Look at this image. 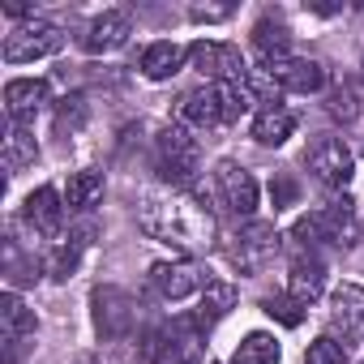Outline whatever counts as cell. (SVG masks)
I'll return each instance as SVG.
<instances>
[{
  "instance_id": "obj_1",
  "label": "cell",
  "mask_w": 364,
  "mask_h": 364,
  "mask_svg": "<svg viewBox=\"0 0 364 364\" xmlns=\"http://www.w3.org/2000/svg\"><path fill=\"white\" fill-rule=\"evenodd\" d=\"M137 223L150 240L176 245L185 253H206L215 245V215L206 210L202 198H189L180 189L146 193L141 206H137Z\"/></svg>"
},
{
  "instance_id": "obj_2",
  "label": "cell",
  "mask_w": 364,
  "mask_h": 364,
  "mask_svg": "<svg viewBox=\"0 0 364 364\" xmlns=\"http://www.w3.org/2000/svg\"><path fill=\"white\" fill-rule=\"evenodd\" d=\"M154 159H159V176L171 189H193L198 167H202V150H198V137L185 124H171V129L159 133Z\"/></svg>"
},
{
  "instance_id": "obj_3",
  "label": "cell",
  "mask_w": 364,
  "mask_h": 364,
  "mask_svg": "<svg viewBox=\"0 0 364 364\" xmlns=\"http://www.w3.org/2000/svg\"><path fill=\"white\" fill-rule=\"evenodd\" d=\"M291 240L300 245H355V202L351 198H334L330 206L304 215L296 228H291Z\"/></svg>"
},
{
  "instance_id": "obj_4",
  "label": "cell",
  "mask_w": 364,
  "mask_h": 364,
  "mask_svg": "<svg viewBox=\"0 0 364 364\" xmlns=\"http://www.w3.org/2000/svg\"><path fill=\"white\" fill-rule=\"evenodd\" d=\"M65 43V31L48 18H26L18 22L9 35H5V60L9 65H26V60H39V56H52L60 52Z\"/></svg>"
},
{
  "instance_id": "obj_5",
  "label": "cell",
  "mask_w": 364,
  "mask_h": 364,
  "mask_svg": "<svg viewBox=\"0 0 364 364\" xmlns=\"http://www.w3.org/2000/svg\"><path fill=\"white\" fill-rule=\"evenodd\" d=\"M189 65H193L202 77H215L219 86L249 77L240 48H236V43H219V39H198V43L189 48Z\"/></svg>"
},
{
  "instance_id": "obj_6",
  "label": "cell",
  "mask_w": 364,
  "mask_h": 364,
  "mask_svg": "<svg viewBox=\"0 0 364 364\" xmlns=\"http://www.w3.org/2000/svg\"><path fill=\"white\" fill-rule=\"evenodd\" d=\"M262 73L270 82H279V90H296V95H317L326 86V69L317 60L279 52V56H262Z\"/></svg>"
},
{
  "instance_id": "obj_7",
  "label": "cell",
  "mask_w": 364,
  "mask_h": 364,
  "mask_svg": "<svg viewBox=\"0 0 364 364\" xmlns=\"http://www.w3.org/2000/svg\"><path fill=\"white\" fill-rule=\"evenodd\" d=\"M304 163H309L313 180H317V185H326V189H343L347 180H351V167H355L351 150H347L338 137H317V141L309 146Z\"/></svg>"
},
{
  "instance_id": "obj_8",
  "label": "cell",
  "mask_w": 364,
  "mask_h": 364,
  "mask_svg": "<svg viewBox=\"0 0 364 364\" xmlns=\"http://www.w3.org/2000/svg\"><path fill=\"white\" fill-rule=\"evenodd\" d=\"M274 253H279V232H274V223H262V219L245 223V228L232 236V249H228V257H232L240 270H262Z\"/></svg>"
},
{
  "instance_id": "obj_9",
  "label": "cell",
  "mask_w": 364,
  "mask_h": 364,
  "mask_svg": "<svg viewBox=\"0 0 364 364\" xmlns=\"http://www.w3.org/2000/svg\"><path fill=\"white\" fill-rule=\"evenodd\" d=\"M215 189H219V198H223V206L232 210V215H253L257 210V180H253V171L249 167H240L236 159H223L219 167H215Z\"/></svg>"
},
{
  "instance_id": "obj_10",
  "label": "cell",
  "mask_w": 364,
  "mask_h": 364,
  "mask_svg": "<svg viewBox=\"0 0 364 364\" xmlns=\"http://www.w3.org/2000/svg\"><path fill=\"white\" fill-rule=\"evenodd\" d=\"M150 283L159 287L163 300H185L193 291H206L215 279L198 262H159V266H150Z\"/></svg>"
},
{
  "instance_id": "obj_11",
  "label": "cell",
  "mask_w": 364,
  "mask_h": 364,
  "mask_svg": "<svg viewBox=\"0 0 364 364\" xmlns=\"http://www.w3.org/2000/svg\"><path fill=\"white\" fill-rule=\"evenodd\" d=\"M330 338H343V347H364V287H338L330 300Z\"/></svg>"
},
{
  "instance_id": "obj_12",
  "label": "cell",
  "mask_w": 364,
  "mask_h": 364,
  "mask_svg": "<svg viewBox=\"0 0 364 364\" xmlns=\"http://www.w3.org/2000/svg\"><path fill=\"white\" fill-rule=\"evenodd\" d=\"M202 360V326L198 321H176L159 334L150 364H198Z\"/></svg>"
},
{
  "instance_id": "obj_13",
  "label": "cell",
  "mask_w": 364,
  "mask_h": 364,
  "mask_svg": "<svg viewBox=\"0 0 364 364\" xmlns=\"http://www.w3.org/2000/svg\"><path fill=\"white\" fill-rule=\"evenodd\" d=\"M129 35H133V22H129V14H120V9H107V14H99L86 31H82V48L90 52V56H107V52H116V48H124L129 43Z\"/></svg>"
},
{
  "instance_id": "obj_14",
  "label": "cell",
  "mask_w": 364,
  "mask_h": 364,
  "mask_svg": "<svg viewBox=\"0 0 364 364\" xmlns=\"http://www.w3.org/2000/svg\"><path fill=\"white\" fill-rule=\"evenodd\" d=\"M48 82L43 77H18V82H9L5 86V112H9V120L14 124H26V120H35L43 107H48Z\"/></svg>"
},
{
  "instance_id": "obj_15",
  "label": "cell",
  "mask_w": 364,
  "mask_h": 364,
  "mask_svg": "<svg viewBox=\"0 0 364 364\" xmlns=\"http://www.w3.org/2000/svg\"><path fill=\"white\" fill-rule=\"evenodd\" d=\"M22 215H26V223H31L39 236H60V228H65V198H60L52 185H43V189H35V193L26 198Z\"/></svg>"
},
{
  "instance_id": "obj_16",
  "label": "cell",
  "mask_w": 364,
  "mask_h": 364,
  "mask_svg": "<svg viewBox=\"0 0 364 364\" xmlns=\"http://www.w3.org/2000/svg\"><path fill=\"white\" fill-rule=\"evenodd\" d=\"M0 330H5V347H9L5 364H14V360H18L22 338H26V334H35V309H26L14 291H5V296H0Z\"/></svg>"
},
{
  "instance_id": "obj_17",
  "label": "cell",
  "mask_w": 364,
  "mask_h": 364,
  "mask_svg": "<svg viewBox=\"0 0 364 364\" xmlns=\"http://www.w3.org/2000/svg\"><path fill=\"white\" fill-rule=\"evenodd\" d=\"M326 291V266L317 262V257H296L291 262V274H287V296L300 304V309H309V304H317V296Z\"/></svg>"
},
{
  "instance_id": "obj_18",
  "label": "cell",
  "mask_w": 364,
  "mask_h": 364,
  "mask_svg": "<svg viewBox=\"0 0 364 364\" xmlns=\"http://www.w3.org/2000/svg\"><path fill=\"white\" fill-rule=\"evenodd\" d=\"M180 120H185V124H198V129H215V124H223L219 86H206V90H189L185 99H180Z\"/></svg>"
},
{
  "instance_id": "obj_19",
  "label": "cell",
  "mask_w": 364,
  "mask_h": 364,
  "mask_svg": "<svg viewBox=\"0 0 364 364\" xmlns=\"http://www.w3.org/2000/svg\"><path fill=\"white\" fill-rule=\"evenodd\" d=\"M189 60V48H180V43H150L146 52H141V73L150 77V82H167L171 73H180V65Z\"/></svg>"
},
{
  "instance_id": "obj_20",
  "label": "cell",
  "mask_w": 364,
  "mask_h": 364,
  "mask_svg": "<svg viewBox=\"0 0 364 364\" xmlns=\"http://www.w3.org/2000/svg\"><path fill=\"white\" fill-rule=\"evenodd\" d=\"M296 133V112L291 107H262L253 120V141L262 146H283Z\"/></svg>"
},
{
  "instance_id": "obj_21",
  "label": "cell",
  "mask_w": 364,
  "mask_h": 364,
  "mask_svg": "<svg viewBox=\"0 0 364 364\" xmlns=\"http://www.w3.org/2000/svg\"><path fill=\"white\" fill-rule=\"evenodd\" d=\"M103 198V176L99 171H73L69 176V185H65V206L69 210H90L95 202Z\"/></svg>"
},
{
  "instance_id": "obj_22",
  "label": "cell",
  "mask_w": 364,
  "mask_h": 364,
  "mask_svg": "<svg viewBox=\"0 0 364 364\" xmlns=\"http://www.w3.org/2000/svg\"><path fill=\"white\" fill-rule=\"evenodd\" d=\"M283 351H279V338L266 334V330H253L245 334V343L236 347V364H279Z\"/></svg>"
},
{
  "instance_id": "obj_23",
  "label": "cell",
  "mask_w": 364,
  "mask_h": 364,
  "mask_svg": "<svg viewBox=\"0 0 364 364\" xmlns=\"http://www.w3.org/2000/svg\"><path fill=\"white\" fill-rule=\"evenodd\" d=\"M232 304H236V287L232 283H223V279H215L206 291H202V309H198V326H210V321H219V317H228L232 313Z\"/></svg>"
},
{
  "instance_id": "obj_24",
  "label": "cell",
  "mask_w": 364,
  "mask_h": 364,
  "mask_svg": "<svg viewBox=\"0 0 364 364\" xmlns=\"http://www.w3.org/2000/svg\"><path fill=\"white\" fill-rule=\"evenodd\" d=\"M35 159H39L35 137H31L22 124H9V133H5V167H9V171H22V167H31Z\"/></svg>"
},
{
  "instance_id": "obj_25",
  "label": "cell",
  "mask_w": 364,
  "mask_h": 364,
  "mask_svg": "<svg viewBox=\"0 0 364 364\" xmlns=\"http://www.w3.org/2000/svg\"><path fill=\"white\" fill-rule=\"evenodd\" d=\"M90 236H95V228H82V232L69 236V245H56V253H52V262H48V274H52V279H69L73 266H77V257H82V249L90 245Z\"/></svg>"
},
{
  "instance_id": "obj_26",
  "label": "cell",
  "mask_w": 364,
  "mask_h": 364,
  "mask_svg": "<svg viewBox=\"0 0 364 364\" xmlns=\"http://www.w3.org/2000/svg\"><path fill=\"white\" fill-rule=\"evenodd\" d=\"M219 103H223V124H236L245 112H253V90H249V82H228V86H219Z\"/></svg>"
},
{
  "instance_id": "obj_27",
  "label": "cell",
  "mask_w": 364,
  "mask_h": 364,
  "mask_svg": "<svg viewBox=\"0 0 364 364\" xmlns=\"http://www.w3.org/2000/svg\"><path fill=\"white\" fill-rule=\"evenodd\" d=\"M253 43H257V52L262 56H279V52H287V26H279V22H257L253 26Z\"/></svg>"
},
{
  "instance_id": "obj_28",
  "label": "cell",
  "mask_w": 364,
  "mask_h": 364,
  "mask_svg": "<svg viewBox=\"0 0 364 364\" xmlns=\"http://www.w3.org/2000/svg\"><path fill=\"white\" fill-rule=\"evenodd\" d=\"M304 364H351V355H347V347H343L338 338L321 334L317 343H309V355H304Z\"/></svg>"
},
{
  "instance_id": "obj_29",
  "label": "cell",
  "mask_w": 364,
  "mask_h": 364,
  "mask_svg": "<svg viewBox=\"0 0 364 364\" xmlns=\"http://www.w3.org/2000/svg\"><path fill=\"white\" fill-rule=\"evenodd\" d=\"M82 120H86V99H82V95H73V99H65V103H60V112H56V133H77V129H82Z\"/></svg>"
},
{
  "instance_id": "obj_30",
  "label": "cell",
  "mask_w": 364,
  "mask_h": 364,
  "mask_svg": "<svg viewBox=\"0 0 364 364\" xmlns=\"http://www.w3.org/2000/svg\"><path fill=\"white\" fill-rule=\"evenodd\" d=\"M266 313H270V317H279L283 326H300V304H296L291 296H279V300L270 296V300H266Z\"/></svg>"
},
{
  "instance_id": "obj_31",
  "label": "cell",
  "mask_w": 364,
  "mask_h": 364,
  "mask_svg": "<svg viewBox=\"0 0 364 364\" xmlns=\"http://www.w3.org/2000/svg\"><path fill=\"white\" fill-rule=\"evenodd\" d=\"M232 18V5H193V22H223Z\"/></svg>"
},
{
  "instance_id": "obj_32",
  "label": "cell",
  "mask_w": 364,
  "mask_h": 364,
  "mask_svg": "<svg viewBox=\"0 0 364 364\" xmlns=\"http://www.w3.org/2000/svg\"><path fill=\"white\" fill-rule=\"evenodd\" d=\"M296 198V189L287 185V180H279V185H274V206H283V202H291Z\"/></svg>"
}]
</instances>
